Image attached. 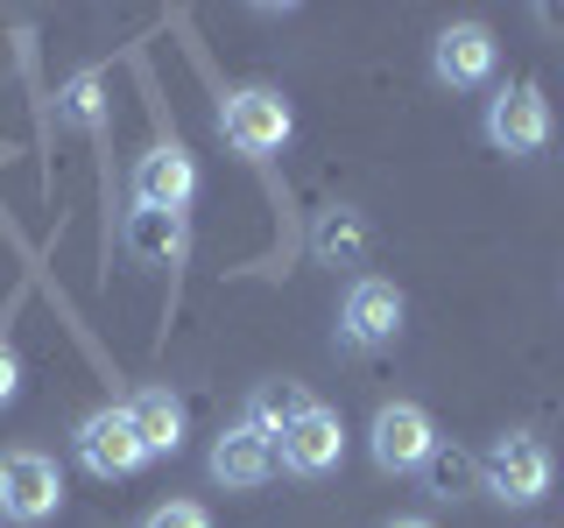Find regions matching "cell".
<instances>
[{
	"instance_id": "6da1fadb",
	"label": "cell",
	"mask_w": 564,
	"mask_h": 528,
	"mask_svg": "<svg viewBox=\"0 0 564 528\" xmlns=\"http://www.w3.org/2000/svg\"><path fill=\"white\" fill-rule=\"evenodd\" d=\"M551 486H557V458H551L543 437L501 430L487 444V458H480V493H494L501 507H536Z\"/></svg>"
},
{
	"instance_id": "7a4b0ae2",
	"label": "cell",
	"mask_w": 564,
	"mask_h": 528,
	"mask_svg": "<svg viewBox=\"0 0 564 528\" xmlns=\"http://www.w3.org/2000/svg\"><path fill=\"white\" fill-rule=\"evenodd\" d=\"M219 134L247 163H269V155H282V141L296 134V113L275 85H240V92L219 99Z\"/></svg>"
},
{
	"instance_id": "3957f363",
	"label": "cell",
	"mask_w": 564,
	"mask_h": 528,
	"mask_svg": "<svg viewBox=\"0 0 564 528\" xmlns=\"http://www.w3.org/2000/svg\"><path fill=\"white\" fill-rule=\"evenodd\" d=\"M487 141L501 155H543L551 148V134H557V120H551V99H543V85H508V92H494L487 99Z\"/></svg>"
},
{
	"instance_id": "277c9868",
	"label": "cell",
	"mask_w": 564,
	"mask_h": 528,
	"mask_svg": "<svg viewBox=\"0 0 564 528\" xmlns=\"http://www.w3.org/2000/svg\"><path fill=\"white\" fill-rule=\"evenodd\" d=\"M134 211H170V219H184L191 198H198V163H191L184 141H155L149 155H134Z\"/></svg>"
},
{
	"instance_id": "5b68a950",
	"label": "cell",
	"mask_w": 564,
	"mask_h": 528,
	"mask_svg": "<svg viewBox=\"0 0 564 528\" xmlns=\"http://www.w3.org/2000/svg\"><path fill=\"white\" fill-rule=\"evenodd\" d=\"M64 507V472H57V458L50 451H14V458H0V515L8 521H50Z\"/></svg>"
},
{
	"instance_id": "8992f818",
	"label": "cell",
	"mask_w": 564,
	"mask_h": 528,
	"mask_svg": "<svg viewBox=\"0 0 564 528\" xmlns=\"http://www.w3.org/2000/svg\"><path fill=\"white\" fill-rule=\"evenodd\" d=\"M402 317H410V304H402L395 282L360 275V282L346 289V304H339V345H352V352H381V345H395Z\"/></svg>"
},
{
	"instance_id": "52a82bcc",
	"label": "cell",
	"mask_w": 564,
	"mask_h": 528,
	"mask_svg": "<svg viewBox=\"0 0 564 528\" xmlns=\"http://www.w3.org/2000/svg\"><path fill=\"white\" fill-rule=\"evenodd\" d=\"M367 451H375L381 472H416L423 458L437 451V422L423 402H381L375 422H367Z\"/></svg>"
},
{
	"instance_id": "ba28073f",
	"label": "cell",
	"mask_w": 564,
	"mask_h": 528,
	"mask_svg": "<svg viewBox=\"0 0 564 528\" xmlns=\"http://www.w3.org/2000/svg\"><path fill=\"white\" fill-rule=\"evenodd\" d=\"M78 465L93 472V480H134L141 465H149V451H141V437H134V422H128V409H93L78 422Z\"/></svg>"
},
{
	"instance_id": "9c48e42d",
	"label": "cell",
	"mask_w": 564,
	"mask_h": 528,
	"mask_svg": "<svg viewBox=\"0 0 564 528\" xmlns=\"http://www.w3.org/2000/svg\"><path fill=\"white\" fill-rule=\"evenodd\" d=\"M494 64H501V43H494L487 22H452L437 29L431 43V78L445 85V92H480L494 78Z\"/></svg>"
},
{
	"instance_id": "30bf717a",
	"label": "cell",
	"mask_w": 564,
	"mask_h": 528,
	"mask_svg": "<svg viewBox=\"0 0 564 528\" xmlns=\"http://www.w3.org/2000/svg\"><path fill=\"white\" fill-rule=\"evenodd\" d=\"M339 458H346V422H339V409H325V402L304 409L275 437V465L296 472V480H325V472H339Z\"/></svg>"
},
{
	"instance_id": "8fae6325",
	"label": "cell",
	"mask_w": 564,
	"mask_h": 528,
	"mask_svg": "<svg viewBox=\"0 0 564 528\" xmlns=\"http://www.w3.org/2000/svg\"><path fill=\"white\" fill-rule=\"evenodd\" d=\"M205 472H212V486H226V493H254V486L275 480V444H269V437H254L247 422H234V430L212 437Z\"/></svg>"
},
{
	"instance_id": "7c38bea8",
	"label": "cell",
	"mask_w": 564,
	"mask_h": 528,
	"mask_svg": "<svg viewBox=\"0 0 564 528\" xmlns=\"http://www.w3.org/2000/svg\"><path fill=\"white\" fill-rule=\"evenodd\" d=\"M120 409H128V422H134V437H141L149 458H176V451H184V402H176L170 387H134Z\"/></svg>"
},
{
	"instance_id": "4fadbf2b",
	"label": "cell",
	"mask_w": 564,
	"mask_h": 528,
	"mask_svg": "<svg viewBox=\"0 0 564 528\" xmlns=\"http://www.w3.org/2000/svg\"><path fill=\"white\" fill-rule=\"evenodd\" d=\"M367 246H375V233H367V211H352V205H325V211H317V226H311L317 268H360Z\"/></svg>"
},
{
	"instance_id": "5bb4252c",
	"label": "cell",
	"mask_w": 564,
	"mask_h": 528,
	"mask_svg": "<svg viewBox=\"0 0 564 528\" xmlns=\"http://www.w3.org/2000/svg\"><path fill=\"white\" fill-rule=\"evenodd\" d=\"M304 409H317L304 381H254V395H247V416H240V422H247L254 437H269V444H275V437L290 430Z\"/></svg>"
},
{
	"instance_id": "9a60e30c",
	"label": "cell",
	"mask_w": 564,
	"mask_h": 528,
	"mask_svg": "<svg viewBox=\"0 0 564 528\" xmlns=\"http://www.w3.org/2000/svg\"><path fill=\"white\" fill-rule=\"evenodd\" d=\"M416 480H423V493H431V501H473V493H480V458H473L466 444H445V437H437V451L423 458L416 465Z\"/></svg>"
},
{
	"instance_id": "2e32d148",
	"label": "cell",
	"mask_w": 564,
	"mask_h": 528,
	"mask_svg": "<svg viewBox=\"0 0 564 528\" xmlns=\"http://www.w3.org/2000/svg\"><path fill=\"white\" fill-rule=\"evenodd\" d=\"M120 246H128L134 261H149V268H163V261L184 254V219H170V211H128Z\"/></svg>"
},
{
	"instance_id": "e0dca14e",
	"label": "cell",
	"mask_w": 564,
	"mask_h": 528,
	"mask_svg": "<svg viewBox=\"0 0 564 528\" xmlns=\"http://www.w3.org/2000/svg\"><path fill=\"white\" fill-rule=\"evenodd\" d=\"M57 120H64V128H106V85H99V70H78V78H64Z\"/></svg>"
},
{
	"instance_id": "ac0fdd59",
	"label": "cell",
	"mask_w": 564,
	"mask_h": 528,
	"mask_svg": "<svg viewBox=\"0 0 564 528\" xmlns=\"http://www.w3.org/2000/svg\"><path fill=\"white\" fill-rule=\"evenodd\" d=\"M141 528H212V515H205L198 501H163V507H155V515L141 521Z\"/></svg>"
},
{
	"instance_id": "d6986e66",
	"label": "cell",
	"mask_w": 564,
	"mask_h": 528,
	"mask_svg": "<svg viewBox=\"0 0 564 528\" xmlns=\"http://www.w3.org/2000/svg\"><path fill=\"white\" fill-rule=\"evenodd\" d=\"M14 395H22V360H14V352L0 345V409H8Z\"/></svg>"
},
{
	"instance_id": "ffe728a7",
	"label": "cell",
	"mask_w": 564,
	"mask_h": 528,
	"mask_svg": "<svg viewBox=\"0 0 564 528\" xmlns=\"http://www.w3.org/2000/svg\"><path fill=\"white\" fill-rule=\"evenodd\" d=\"M381 528H431L423 515H395V521H381Z\"/></svg>"
}]
</instances>
